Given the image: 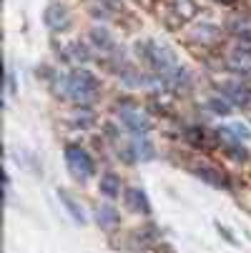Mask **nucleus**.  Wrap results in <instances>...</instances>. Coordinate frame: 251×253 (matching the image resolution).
Returning a JSON list of instances; mask_svg holds the SVG:
<instances>
[{"mask_svg":"<svg viewBox=\"0 0 251 253\" xmlns=\"http://www.w3.org/2000/svg\"><path fill=\"white\" fill-rule=\"evenodd\" d=\"M186 138H189V143L194 148H203L206 146V133H203V128H189L186 130Z\"/></svg>","mask_w":251,"mask_h":253,"instance_id":"aec40b11","label":"nucleus"},{"mask_svg":"<svg viewBox=\"0 0 251 253\" xmlns=\"http://www.w3.org/2000/svg\"><path fill=\"white\" fill-rule=\"evenodd\" d=\"M96 223L103 231H113L121 223V215H118V211L111 203H100V206H96Z\"/></svg>","mask_w":251,"mask_h":253,"instance_id":"f8f14e48","label":"nucleus"},{"mask_svg":"<svg viewBox=\"0 0 251 253\" xmlns=\"http://www.w3.org/2000/svg\"><path fill=\"white\" fill-rule=\"evenodd\" d=\"M219 138L226 140V143H241V140H249L251 138V130L241 123H229V126H221L219 130Z\"/></svg>","mask_w":251,"mask_h":253,"instance_id":"4468645a","label":"nucleus"},{"mask_svg":"<svg viewBox=\"0 0 251 253\" xmlns=\"http://www.w3.org/2000/svg\"><path fill=\"white\" fill-rule=\"evenodd\" d=\"M226 153L234 158V161H249V151L241 146V143H226Z\"/></svg>","mask_w":251,"mask_h":253,"instance_id":"412c9836","label":"nucleus"},{"mask_svg":"<svg viewBox=\"0 0 251 253\" xmlns=\"http://www.w3.org/2000/svg\"><path fill=\"white\" fill-rule=\"evenodd\" d=\"M15 90H18L15 73H13V68H8V95H15Z\"/></svg>","mask_w":251,"mask_h":253,"instance_id":"5701e85b","label":"nucleus"},{"mask_svg":"<svg viewBox=\"0 0 251 253\" xmlns=\"http://www.w3.org/2000/svg\"><path fill=\"white\" fill-rule=\"evenodd\" d=\"M206 105H208V111H211V113H216V116H231V111H234V105H231L226 98H221V95L208 98Z\"/></svg>","mask_w":251,"mask_h":253,"instance_id":"a211bd4d","label":"nucleus"},{"mask_svg":"<svg viewBox=\"0 0 251 253\" xmlns=\"http://www.w3.org/2000/svg\"><path fill=\"white\" fill-rule=\"evenodd\" d=\"M65 55H68L70 63H76V65H86V63L93 60V53H91V48L83 41H73L65 48Z\"/></svg>","mask_w":251,"mask_h":253,"instance_id":"2eb2a0df","label":"nucleus"},{"mask_svg":"<svg viewBox=\"0 0 251 253\" xmlns=\"http://www.w3.org/2000/svg\"><path fill=\"white\" fill-rule=\"evenodd\" d=\"M55 196H58V201L65 206V211H68V215H70V218H73L78 226H86V221H88V218H86V213H83L81 203H78L73 196H70V193L60 191V188H58V193H55Z\"/></svg>","mask_w":251,"mask_h":253,"instance_id":"ddd939ff","label":"nucleus"},{"mask_svg":"<svg viewBox=\"0 0 251 253\" xmlns=\"http://www.w3.org/2000/svg\"><path fill=\"white\" fill-rule=\"evenodd\" d=\"M171 10L181 18V23H186L199 15V3L196 0H171Z\"/></svg>","mask_w":251,"mask_h":253,"instance_id":"f3484780","label":"nucleus"},{"mask_svg":"<svg viewBox=\"0 0 251 253\" xmlns=\"http://www.w3.org/2000/svg\"><path fill=\"white\" fill-rule=\"evenodd\" d=\"M216 231H219V236H224V238H226V241H229L231 246H236V236H234V233H231V231H229L226 226H221V223H216Z\"/></svg>","mask_w":251,"mask_h":253,"instance_id":"4be33fe9","label":"nucleus"},{"mask_svg":"<svg viewBox=\"0 0 251 253\" xmlns=\"http://www.w3.org/2000/svg\"><path fill=\"white\" fill-rule=\"evenodd\" d=\"M91 43H93V48H98L100 53H108V55H123V50H118V43H116V38L111 35V30L108 28H103V25H96V28H91Z\"/></svg>","mask_w":251,"mask_h":253,"instance_id":"1a4fd4ad","label":"nucleus"},{"mask_svg":"<svg viewBox=\"0 0 251 253\" xmlns=\"http://www.w3.org/2000/svg\"><path fill=\"white\" fill-rule=\"evenodd\" d=\"M221 93L224 98L231 103V105H249L251 103V88H246L244 83H224L221 85Z\"/></svg>","mask_w":251,"mask_h":253,"instance_id":"9b49d317","label":"nucleus"},{"mask_svg":"<svg viewBox=\"0 0 251 253\" xmlns=\"http://www.w3.org/2000/svg\"><path fill=\"white\" fill-rule=\"evenodd\" d=\"M43 20L46 25L53 30V33H63L70 28V23H73V18H70V10L63 5V3H50L43 13Z\"/></svg>","mask_w":251,"mask_h":253,"instance_id":"423d86ee","label":"nucleus"},{"mask_svg":"<svg viewBox=\"0 0 251 253\" xmlns=\"http://www.w3.org/2000/svg\"><path fill=\"white\" fill-rule=\"evenodd\" d=\"M60 95L65 100H70L73 105L78 108H88L96 98H98V78L91 73V70L86 68H76V70H70L68 76L60 78Z\"/></svg>","mask_w":251,"mask_h":253,"instance_id":"f03ea898","label":"nucleus"},{"mask_svg":"<svg viewBox=\"0 0 251 253\" xmlns=\"http://www.w3.org/2000/svg\"><path fill=\"white\" fill-rule=\"evenodd\" d=\"M70 121H73V126H81V128H86V126H91L96 118H93V113L88 111V108H76V113L70 116Z\"/></svg>","mask_w":251,"mask_h":253,"instance_id":"6ab92c4d","label":"nucleus"},{"mask_svg":"<svg viewBox=\"0 0 251 253\" xmlns=\"http://www.w3.org/2000/svg\"><path fill=\"white\" fill-rule=\"evenodd\" d=\"M136 53L156 73V78H161V83H166L173 90H189L191 76L186 73V68L178 63V58L171 48H166L156 41H143V43L136 45Z\"/></svg>","mask_w":251,"mask_h":253,"instance_id":"f257e3e1","label":"nucleus"},{"mask_svg":"<svg viewBox=\"0 0 251 253\" xmlns=\"http://www.w3.org/2000/svg\"><path fill=\"white\" fill-rule=\"evenodd\" d=\"M123 203L131 213H141V215H151V201L146 196V191L138 186H128L123 188Z\"/></svg>","mask_w":251,"mask_h":253,"instance_id":"6e6552de","label":"nucleus"},{"mask_svg":"<svg viewBox=\"0 0 251 253\" xmlns=\"http://www.w3.org/2000/svg\"><path fill=\"white\" fill-rule=\"evenodd\" d=\"M63 158H65L68 173L73 175L78 183H86V180L96 173V163H93L91 153L86 148H81V146H65Z\"/></svg>","mask_w":251,"mask_h":253,"instance_id":"7ed1b4c3","label":"nucleus"},{"mask_svg":"<svg viewBox=\"0 0 251 253\" xmlns=\"http://www.w3.org/2000/svg\"><path fill=\"white\" fill-rule=\"evenodd\" d=\"M226 28L231 35H236L239 41H251V15L249 13H234L229 20H226Z\"/></svg>","mask_w":251,"mask_h":253,"instance_id":"9d476101","label":"nucleus"},{"mask_svg":"<svg viewBox=\"0 0 251 253\" xmlns=\"http://www.w3.org/2000/svg\"><path fill=\"white\" fill-rule=\"evenodd\" d=\"M116 116L131 135H146L151 130V118L146 116V111H141V108L133 105V103H118Z\"/></svg>","mask_w":251,"mask_h":253,"instance_id":"20e7f679","label":"nucleus"},{"mask_svg":"<svg viewBox=\"0 0 251 253\" xmlns=\"http://www.w3.org/2000/svg\"><path fill=\"white\" fill-rule=\"evenodd\" d=\"M123 156H126V161H151V158H156V151H153V143L146 135H133L131 143L123 148Z\"/></svg>","mask_w":251,"mask_h":253,"instance_id":"0eeeda50","label":"nucleus"},{"mask_svg":"<svg viewBox=\"0 0 251 253\" xmlns=\"http://www.w3.org/2000/svg\"><path fill=\"white\" fill-rule=\"evenodd\" d=\"M194 173L203 180V183H208L211 188H224V191H229L231 188V180H229V175L226 173H221V168H216V166H211V163H196L194 166Z\"/></svg>","mask_w":251,"mask_h":253,"instance_id":"39448f33","label":"nucleus"},{"mask_svg":"<svg viewBox=\"0 0 251 253\" xmlns=\"http://www.w3.org/2000/svg\"><path fill=\"white\" fill-rule=\"evenodd\" d=\"M98 191L105 198H118L121 196V178L116 173H103L98 180Z\"/></svg>","mask_w":251,"mask_h":253,"instance_id":"dca6fc26","label":"nucleus"}]
</instances>
